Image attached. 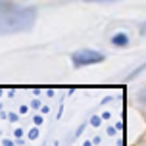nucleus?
I'll return each instance as SVG.
<instances>
[{
    "label": "nucleus",
    "mask_w": 146,
    "mask_h": 146,
    "mask_svg": "<svg viewBox=\"0 0 146 146\" xmlns=\"http://www.w3.org/2000/svg\"><path fill=\"white\" fill-rule=\"evenodd\" d=\"M64 108L52 88H0V146H46Z\"/></svg>",
    "instance_id": "f257e3e1"
},
{
    "label": "nucleus",
    "mask_w": 146,
    "mask_h": 146,
    "mask_svg": "<svg viewBox=\"0 0 146 146\" xmlns=\"http://www.w3.org/2000/svg\"><path fill=\"white\" fill-rule=\"evenodd\" d=\"M123 104L111 96L96 106L64 146H123Z\"/></svg>",
    "instance_id": "f03ea898"
},
{
    "label": "nucleus",
    "mask_w": 146,
    "mask_h": 146,
    "mask_svg": "<svg viewBox=\"0 0 146 146\" xmlns=\"http://www.w3.org/2000/svg\"><path fill=\"white\" fill-rule=\"evenodd\" d=\"M33 21H35L33 8H21L17 4L0 0V35H10V33L29 29Z\"/></svg>",
    "instance_id": "7ed1b4c3"
},
{
    "label": "nucleus",
    "mask_w": 146,
    "mask_h": 146,
    "mask_svg": "<svg viewBox=\"0 0 146 146\" xmlns=\"http://www.w3.org/2000/svg\"><path fill=\"white\" fill-rule=\"evenodd\" d=\"M100 60H102V54H98V52H79V54H75V64L77 66L94 64V62H100Z\"/></svg>",
    "instance_id": "20e7f679"
},
{
    "label": "nucleus",
    "mask_w": 146,
    "mask_h": 146,
    "mask_svg": "<svg viewBox=\"0 0 146 146\" xmlns=\"http://www.w3.org/2000/svg\"><path fill=\"white\" fill-rule=\"evenodd\" d=\"M113 42H117V44H125V36H123V35H119L117 38L113 36Z\"/></svg>",
    "instance_id": "39448f33"
}]
</instances>
